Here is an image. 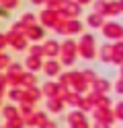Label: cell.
I'll return each instance as SVG.
<instances>
[{
	"instance_id": "e0dca14e",
	"label": "cell",
	"mask_w": 123,
	"mask_h": 128,
	"mask_svg": "<svg viewBox=\"0 0 123 128\" xmlns=\"http://www.w3.org/2000/svg\"><path fill=\"white\" fill-rule=\"evenodd\" d=\"M82 33V23L78 19H68L66 21V35H76Z\"/></svg>"
},
{
	"instance_id": "4dcf8cb0",
	"label": "cell",
	"mask_w": 123,
	"mask_h": 128,
	"mask_svg": "<svg viewBox=\"0 0 123 128\" xmlns=\"http://www.w3.org/2000/svg\"><path fill=\"white\" fill-rule=\"evenodd\" d=\"M82 78H84V81L88 83V87H90V85H92L98 76H96V72H94L92 68H86V70H82Z\"/></svg>"
},
{
	"instance_id": "7402d4cb",
	"label": "cell",
	"mask_w": 123,
	"mask_h": 128,
	"mask_svg": "<svg viewBox=\"0 0 123 128\" xmlns=\"http://www.w3.org/2000/svg\"><path fill=\"white\" fill-rule=\"evenodd\" d=\"M117 14H121L119 0H107V14L105 17H117Z\"/></svg>"
},
{
	"instance_id": "f35d334b",
	"label": "cell",
	"mask_w": 123,
	"mask_h": 128,
	"mask_svg": "<svg viewBox=\"0 0 123 128\" xmlns=\"http://www.w3.org/2000/svg\"><path fill=\"white\" fill-rule=\"evenodd\" d=\"M51 29L55 31V33H60V35H66V21H57Z\"/></svg>"
},
{
	"instance_id": "603a6c76",
	"label": "cell",
	"mask_w": 123,
	"mask_h": 128,
	"mask_svg": "<svg viewBox=\"0 0 123 128\" xmlns=\"http://www.w3.org/2000/svg\"><path fill=\"white\" fill-rule=\"evenodd\" d=\"M60 54H72V56H76V42L68 37L64 44H60Z\"/></svg>"
},
{
	"instance_id": "277c9868",
	"label": "cell",
	"mask_w": 123,
	"mask_h": 128,
	"mask_svg": "<svg viewBox=\"0 0 123 128\" xmlns=\"http://www.w3.org/2000/svg\"><path fill=\"white\" fill-rule=\"evenodd\" d=\"M66 124L70 128H80V126H90L88 124V116L80 110H72L70 114H66Z\"/></svg>"
},
{
	"instance_id": "f5cc1de1",
	"label": "cell",
	"mask_w": 123,
	"mask_h": 128,
	"mask_svg": "<svg viewBox=\"0 0 123 128\" xmlns=\"http://www.w3.org/2000/svg\"><path fill=\"white\" fill-rule=\"evenodd\" d=\"M80 128H90V126H80Z\"/></svg>"
},
{
	"instance_id": "2e32d148",
	"label": "cell",
	"mask_w": 123,
	"mask_h": 128,
	"mask_svg": "<svg viewBox=\"0 0 123 128\" xmlns=\"http://www.w3.org/2000/svg\"><path fill=\"white\" fill-rule=\"evenodd\" d=\"M64 101L62 99H57V97H49L47 99V112L49 114H62L64 112Z\"/></svg>"
},
{
	"instance_id": "6da1fadb",
	"label": "cell",
	"mask_w": 123,
	"mask_h": 128,
	"mask_svg": "<svg viewBox=\"0 0 123 128\" xmlns=\"http://www.w3.org/2000/svg\"><path fill=\"white\" fill-rule=\"evenodd\" d=\"M76 54H80L84 60H92L94 56H96L94 35H90V33H82L80 42H76Z\"/></svg>"
},
{
	"instance_id": "484cf974",
	"label": "cell",
	"mask_w": 123,
	"mask_h": 128,
	"mask_svg": "<svg viewBox=\"0 0 123 128\" xmlns=\"http://www.w3.org/2000/svg\"><path fill=\"white\" fill-rule=\"evenodd\" d=\"M8 99H10L14 106H16V103H21V99H23V89H21V87H10V91H8Z\"/></svg>"
},
{
	"instance_id": "1f68e13d",
	"label": "cell",
	"mask_w": 123,
	"mask_h": 128,
	"mask_svg": "<svg viewBox=\"0 0 123 128\" xmlns=\"http://www.w3.org/2000/svg\"><path fill=\"white\" fill-rule=\"evenodd\" d=\"M111 110H113V116H115V120L123 122V99H121V101H117V103H115V106H113Z\"/></svg>"
},
{
	"instance_id": "4316f807",
	"label": "cell",
	"mask_w": 123,
	"mask_h": 128,
	"mask_svg": "<svg viewBox=\"0 0 123 128\" xmlns=\"http://www.w3.org/2000/svg\"><path fill=\"white\" fill-rule=\"evenodd\" d=\"M0 110H2V116H4V120H10V118H14V116H19V112H16V106H14V103L2 106Z\"/></svg>"
},
{
	"instance_id": "816d5d0a",
	"label": "cell",
	"mask_w": 123,
	"mask_h": 128,
	"mask_svg": "<svg viewBox=\"0 0 123 128\" xmlns=\"http://www.w3.org/2000/svg\"><path fill=\"white\" fill-rule=\"evenodd\" d=\"M0 108H2V95H0Z\"/></svg>"
},
{
	"instance_id": "83f0119b",
	"label": "cell",
	"mask_w": 123,
	"mask_h": 128,
	"mask_svg": "<svg viewBox=\"0 0 123 128\" xmlns=\"http://www.w3.org/2000/svg\"><path fill=\"white\" fill-rule=\"evenodd\" d=\"M76 110H80V112H84V114H88V112H92V103L88 101V97H86V95H82V97H80V101H78V106H76Z\"/></svg>"
},
{
	"instance_id": "ba28073f",
	"label": "cell",
	"mask_w": 123,
	"mask_h": 128,
	"mask_svg": "<svg viewBox=\"0 0 123 128\" xmlns=\"http://www.w3.org/2000/svg\"><path fill=\"white\" fill-rule=\"evenodd\" d=\"M41 70L47 74V78H53V76H57V74L62 72V64L57 62L55 58H47L43 62V66H41Z\"/></svg>"
},
{
	"instance_id": "f1b7e54d",
	"label": "cell",
	"mask_w": 123,
	"mask_h": 128,
	"mask_svg": "<svg viewBox=\"0 0 123 128\" xmlns=\"http://www.w3.org/2000/svg\"><path fill=\"white\" fill-rule=\"evenodd\" d=\"M4 128H25V120H23L21 116H14V118H10V120H6Z\"/></svg>"
},
{
	"instance_id": "8fae6325",
	"label": "cell",
	"mask_w": 123,
	"mask_h": 128,
	"mask_svg": "<svg viewBox=\"0 0 123 128\" xmlns=\"http://www.w3.org/2000/svg\"><path fill=\"white\" fill-rule=\"evenodd\" d=\"M43 35H45V29L41 25H37V23L27 27V31H25V37L31 39V42H39V39H43Z\"/></svg>"
},
{
	"instance_id": "3957f363",
	"label": "cell",
	"mask_w": 123,
	"mask_h": 128,
	"mask_svg": "<svg viewBox=\"0 0 123 128\" xmlns=\"http://www.w3.org/2000/svg\"><path fill=\"white\" fill-rule=\"evenodd\" d=\"M68 87H70V91L80 93V95H84V93L88 91V83L82 78V72H80V70H72V72H70V83H68Z\"/></svg>"
},
{
	"instance_id": "8d00e7d4",
	"label": "cell",
	"mask_w": 123,
	"mask_h": 128,
	"mask_svg": "<svg viewBox=\"0 0 123 128\" xmlns=\"http://www.w3.org/2000/svg\"><path fill=\"white\" fill-rule=\"evenodd\" d=\"M10 31H12V33H19V35H25V31H27V27H25L21 21H16V23H12Z\"/></svg>"
},
{
	"instance_id": "836d02e7",
	"label": "cell",
	"mask_w": 123,
	"mask_h": 128,
	"mask_svg": "<svg viewBox=\"0 0 123 128\" xmlns=\"http://www.w3.org/2000/svg\"><path fill=\"white\" fill-rule=\"evenodd\" d=\"M29 50V56H35V58H43V48H41L39 44H33L27 48Z\"/></svg>"
},
{
	"instance_id": "4fadbf2b",
	"label": "cell",
	"mask_w": 123,
	"mask_h": 128,
	"mask_svg": "<svg viewBox=\"0 0 123 128\" xmlns=\"http://www.w3.org/2000/svg\"><path fill=\"white\" fill-rule=\"evenodd\" d=\"M23 66L27 68V72L37 74L39 70H41V66H43V58H35V56H29V58L25 60V64H23Z\"/></svg>"
},
{
	"instance_id": "44dd1931",
	"label": "cell",
	"mask_w": 123,
	"mask_h": 128,
	"mask_svg": "<svg viewBox=\"0 0 123 128\" xmlns=\"http://www.w3.org/2000/svg\"><path fill=\"white\" fill-rule=\"evenodd\" d=\"M103 23H105V17H101V14H96V12H90L86 17V25L92 27V29H101Z\"/></svg>"
},
{
	"instance_id": "9c48e42d",
	"label": "cell",
	"mask_w": 123,
	"mask_h": 128,
	"mask_svg": "<svg viewBox=\"0 0 123 128\" xmlns=\"http://www.w3.org/2000/svg\"><path fill=\"white\" fill-rule=\"evenodd\" d=\"M41 97H43V95H41V89H39V87H29V89H23V99H21V103H31V106H35Z\"/></svg>"
},
{
	"instance_id": "30bf717a",
	"label": "cell",
	"mask_w": 123,
	"mask_h": 128,
	"mask_svg": "<svg viewBox=\"0 0 123 128\" xmlns=\"http://www.w3.org/2000/svg\"><path fill=\"white\" fill-rule=\"evenodd\" d=\"M37 19H39V23H41V27H53L57 21V12L55 10H49V8H45V10H41V14H37Z\"/></svg>"
},
{
	"instance_id": "d4e9b609",
	"label": "cell",
	"mask_w": 123,
	"mask_h": 128,
	"mask_svg": "<svg viewBox=\"0 0 123 128\" xmlns=\"http://www.w3.org/2000/svg\"><path fill=\"white\" fill-rule=\"evenodd\" d=\"M80 97H82L80 93H74V91H68V93H66V97H64V106H72L74 110H76V106H78V101H80Z\"/></svg>"
},
{
	"instance_id": "f546056e",
	"label": "cell",
	"mask_w": 123,
	"mask_h": 128,
	"mask_svg": "<svg viewBox=\"0 0 123 128\" xmlns=\"http://www.w3.org/2000/svg\"><path fill=\"white\" fill-rule=\"evenodd\" d=\"M21 23L25 27H31V25H35L37 23V14H33V12H25L23 17H21Z\"/></svg>"
},
{
	"instance_id": "c3c4849f",
	"label": "cell",
	"mask_w": 123,
	"mask_h": 128,
	"mask_svg": "<svg viewBox=\"0 0 123 128\" xmlns=\"http://www.w3.org/2000/svg\"><path fill=\"white\" fill-rule=\"evenodd\" d=\"M55 2H57V4L62 6V4H66V2H68V0H55Z\"/></svg>"
},
{
	"instance_id": "e575fe53",
	"label": "cell",
	"mask_w": 123,
	"mask_h": 128,
	"mask_svg": "<svg viewBox=\"0 0 123 128\" xmlns=\"http://www.w3.org/2000/svg\"><path fill=\"white\" fill-rule=\"evenodd\" d=\"M60 56H62V60H60L62 66H72L76 62V56H72V54H60Z\"/></svg>"
},
{
	"instance_id": "8992f818",
	"label": "cell",
	"mask_w": 123,
	"mask_h": 128,
	"mask_svg": "<svg viewBox=\"0 0 123 128\" xmlns=\"http://www.w3.org/2000/svg\"><path fill=\"white\" fill-rule=\"evenodd\" d=\"M86 97H88L90 103H92V108H103V110H111L113 108V99L109 97V95H101V93L90 91Z\"/></svg>"
},
{
	"instance_id": "ac0fdd59",
	"label": "cell",
	"mask_w": 123,
	"mask_h": 128,
	"mask_svg": "<svg viewBox=\"0 0 123 128\" xmlns=\"http://www.w3.org/2000/svg\"><path fill=\"white\" fill-rule=\"evenodd\" d=\"M29 87H37V74L25 70L23 76H21V89H29Z\"/></svg>"
},
{
	"instance_id": "d6a6232c",
	"label": "cell",
	"mask_w": 123,
	"mask_h": 128,
	"mask_svg": "<svg viewBox=\"0 0 123 128\" xmlns=\"http://www.w3.org/2000/svg\"><path fill=\"white\" fill-rule=\"evenodd\" d=\"M94 12L105 17L107 14V0H94Z\"/></svg>"
},
{
	"instance_id": "bcb514c9",
	"label": "cell",
	"mask_w": 123,
	"mask_h": 128,
	"mask_svg": "<svg viewBox=\"0 0 123 128\" xmlns=\"http://www.w3.org/2000/svg\"><path fill=\"white\" fill-rule=\"evenodd\" d=\"M74 2H78L80 6H84V4H90V2H92V0H74Z\"/></svg>"
},
{
	"instance_id": "7c38bea8",
	"label": "cell",
	"mask_w": 123,
	"mask_h": 128,
	"mask_svg": "<svg viewBox=\"0 0 123 128\" xmlns=\"http://www.w3.org/2000/svg\"><path fill=\"white\" fill-rule=\"evenodd\" d=\"M41 48H43V56H47V58H55V56H60V44H57L55 39H47Z\"/></svg>"
},
{
	"instance_id": "f907efd6",
	"label": "cell",
	"mask_w": 123,
	"mask_h": 128,
	"mask_svg": "<svg viewBox=\"0 0 123 128\" xmlns=\"http://www.w3.org/2000/svg\"><path fill=\"white\" fill-rule=\"evenodd\" d=\"M121 78H123V64H121Z\"/></svg>"
},
{
	"instance_id": "52a82bcc",
	"label": "cell",
	"mask_w": 123,
	"mask_h": 128,
	"mask_svg": "<svg viewBox=\"0 0 123 128\" xmlns=\"http://www.w3.org/2000/svg\"><path fill=\"white\" fill-rule=\"evenodd\" d=\"M92 118H94V122H105V124H109L113 126L115 124V116H113V110H103V108H92Z\"/></svg>"
},
{
	"instance_id": "7a4b0ae2",
	"label": "cell",
	"mask_w": 123,
	"mask_h": 128,
	"mask_svg": "<svg viewBox=\"0 0 123 128\" xmlns=\"http://www.w3.org/2000/svg\"><path fill=\"white\" fill-rule=\"evenodd\" d=\"M101 29H103V35L107 39H113V42L123 39V25L117 23V21H105Z\"/></svg>"
},
{
	"instance_id": "cb8c5ba5",
	"label": "cell",
	"mask_w": 123,
	"mask_h": 128,
	"mask_svg": "<svg viewBox=\"0 0 123 128\" xmlns=\"http://www.w3.org/2000/svg\"><path fill=\"white\" fill-rule=\"evenodd\" d=\"M16 112H19L21 118H27V116L35 114V106H31V103H16Z\"/></svg>"
},
{
	"instance_id": "5b68a950",
	"label": "cell",
	"mask_w": 123,
	"mask_h": 128,
	"mask_svg": "<svg viewBox=\"0 0 123 128\" xmlns=\"http://www.w3.org/2000/svg\"><path fill=\"white\" fill-rule=\"evenodd\" d=\"M6 35V46H10L14 48L16 52H23V50H27L29 48V39L25 37V35H19V33H12V31H8Z\"/></svg>"
},
{
	"instance_id": "ffe728a7",
	"label": "cell",
	"mask_w": 123,
	"mask_h": 128,
	"mask_svg": "<svg viewBox=\"0 0 123 128\" xmlns=\"http://www.w3.org/2000/svg\"><path fill=\"white\" fill-rule=\"evenodd\" d=\"M41 89V95L43 97H55V93H57V83H53V81H47V83H43V87H39Z\"/></svg>"
},
{
	"instance_id": "b9f144b4",
	"label": "cell",
	"mask_w": 123,
	"mask_h": 128,
	"mask_svg": "<svg viewBox=\"0 0 123 128\" xmlns=\"http://www.w3.org/2000/svg\"><path fill=\"white\" fill-rule=\"evenodd\" d=\"M39 128H57V124L53 122V120H47V122H45V124H41Z\"/></svg>"
},
{
	"instance_id": "7bdbcfd3",
	"label": "cell",
	"mask_w": 123,
	"mask_h": 128,
	"mask_svg": "<svg viewBox=\"0 0 123 128\" xmlns=\"http://www.w3.org/2000/svg\"><path fill=\"white\" fill-rule=\"evenodd\" d=\"M4 48H6V35H4V33H0V52H2Z\"/></svg>"
},
{
	"instance_id": "f6af8a7d",
	"label": "cell",
	"mask_w": 123,
	"mask_h": 128,
	"mask_svg": "<svg viewBox=\"0 0 123 128\" xmlns=\"http://www.w3.org/2000/svg\"><path fill=\"white\" fill-rule=\"evenodd\" d=\"M8 12H10V10H6L4 6H0V17H2V19H6V17H8Z\"/></svg>"
},
{
	"instance_id": "ab89813d",
	"label": "cell",
	"mask_w": 123,
	"mask_h": 128,
	"mask_svg": "<svg viewBox=\"0 0 123 128\" xmlns=\"http://www.w3.org/2000/svg\"><path fill=\"white\" fill-rule=\"evenodd\" d=\"M6 76H4V72H0V95H4V91H6Z\"/></svg>"
},
{
	"instance_id": "681fc988",
	"label": "cell",
	"mask_w": 123,
	"mask_h": 128,
	"mask_svg": "<svg viewBox=\"0 0 123 128\" xmlns=\"http://www.w3.org/2000/svg\"><path fill=\"white\" fill-rule=\"evenodd\" d=\"M119 6H121V12H123V0H119Z\"/></svg>"
},
{
	"instance_id": "7dc6e473",
	"label": "cell",
	"mask_w": 123,
	"mask_h": 128,
	"mask_svg": "<svg viewBox=\"0 0 123 128\" xmlns=\"http://www.w3.org/2000/svg\"><path fill=\"white\" fill-rule=\"evenodd\" d=\"M31 2H33V4H43L45 0H31Z\"/></svg>"
},
{
	"instance_id": "9a60e30c",
	"label": "cell",
	"mask_w": 123,
	"mask_h": 128,
	"mask_svg": "<svg viewBox=\"0 0 123 128\" xmlns=\"http://www.w3.org/2000/svg\"><path fill=\"white\" fill-rule=\"evenodd\" d=\"M113 64H123V39H119V42H113Z\"/></svg>"
},
{
	"instance_id": "ee69618b",
	"label": "cell",
	"mask_w": 123,
	"mask_h": 128,
	"mask_svg": "<svg viewBox=\"0 0 123 128\" xmlns=\"http://www.w3.org/2000/svg\"><path fill=\"white\" fill-rule=\"evenodd\" d=\"M90 128H111V126H109V124H105V122H94Z\"/></svg>"
},
{
	"instance_id": "5bb4252c",
	"label": "cell",
	"mask_w": 123,
	"mask_h": 128,
	"mask_svg": "<svg viewBox=\"0 0 123 128\" xmlns=\"http://www.w3.org/2000/svg\"><path fill=\"white\" fill-rule=\"evenodd\" d=\"M90 87H92V91L94 93H101V95H109V91H111V83L109 81H107V78H96V81L92 83V85H90Z\"/></svg>"
},
{
	"instance_id": "11a10c76",
	"label": "cell",
	"mask_w": 123,
	"mask_h": 128,
	"mask_svg": "<svg viewBox=\"0 0 123 128\" xmlns=\"http://www.w3.org/2000/svg\"><path fill=\"white\" fill-rule=\"evenodd\" d=\"M119 128H123V126H119Z\"/></svg>"
},
{
	"instance_id": "d590c367",
	"label": "cell",
	"mask_w": 123,
	"mask_h": 128,
	"mask_svg": "<svg viewBox=\"0 0 123 128\" xmlns=\"http://www.w3.org/2000/svg\"><path fill=\"white\" fill-rule=\"evenodd\" d=\"M10 62H12V60H10V56L4 54V52H0V72H2V70H6Z\"/></svg>"
},
{
	"instance_id": "60d3db41",
	"label": "cell",
	"mask_w": 123,
	"mask_h": 128,
	"mask_svg": "<svg viewBox=\"0 0 123 128\" xmlns=\"http://www.w3.org/2000/svg\"><path fill=\"white\" fill-rule=\"evenodd\" d=\"M115 91H117L119 95H123V78H119V81L115 83Z\"/></svg>"
},
{
	"instance_id": "d6986e66",
	"label": "cell",
	"mask_w": 123,
	"mask_h": 128,
	"mask_svg": "<svg viewBox=\"0 0 123 128\" xmlns=\"http://www.w3.org/2000/svg\"><path fill=\"white\" fill-rule=\"evenodd\" d=\"M98 58L103 62H111L113 60V44H103L98 48Z\"/></svg>"
},
{
	"instance_id": "db71d44e",
	"label": "cell",
	"mask_w": 123,
	"mask_h": 128,
	"mask_svg": "<svg viewBox=\"0 0 123 128\" xmlns=\"http://www.w3.org/2000/svg\"><path fill=\"white\" fill-rule=\"evenodd\" d=\"M0 128H4V126H0Z\"/></svg>"
},
{
	"instance_id": "74e56055",
	"label": "cell",
	"mask_w": 123,
	"mask_h": 128,
	"mask_svg": "<svg viewBox=\"0 0 123 128\" xmlns=\"http://www.w3.org/2000/svg\"><path fill=\"white\" fill-rule=\"evenodd\" d=\"M0 6H4L6 10H10V8H16V6H19V0H0Z\"/></svg>"
}]
</instances>
